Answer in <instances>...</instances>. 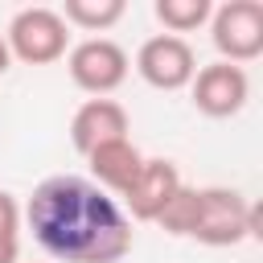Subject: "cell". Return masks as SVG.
<instances>
[{
  "label": "cell",
  "mask_w": 263,
  "mask_h": 263,
  "mask_svg": "<svg viewBox=\"0 0 263 263\" xmlns=\"http://www.w3.org/2000/svg\"><path fill=\"white\" fill-rule=\"evenodd\" d=\"M37 247L58 263H119L132 242V218L90 177L53 173L21 210Z\"/></svg>",
  "instance_id": "cell-1"
},
{
  "label": "cell",
  "mask_w": 263,
  "mask_h": 263,
  "mask_svg": "<svg viewBox=\"0 0 263 263\" xmlns=\"http://www.w3.org/2000/svg\"><path fill=\"white\" fill-rule=\"evenodd\" d=\"M255 205L226 185H197V205H193V226L189 238L205 247H238L255 234Z\"/></svg>",
  "instance_id": "cell-2"
},
{
  "label": "cell",
  "mask_w": 263,
  "mask_h": 263,
  "mask_svg": "<svg viewBox=\"0 0 263 263\" xmlns=\"http://www.w3.org/2000/svg\"><path fill=\"white\" fill-rule=\"evenodd\" d=\"M8 53L29 62V66H49L58 58L70 53V25L62 21L58 8H45V4H33V8H21L12 21H8Z\"/></svg>",
  "instance_id": "cell-3"
},
{
  "label": "cell",
  "mask_w": 263,
  "mask_h": 263,
  "mask_svg": "<svg viewBox=\"0 0 263 263\" xmlns=\"http://www.w3.org/2000/svg\"><path fill=\"white\" fill-rule=\"evenodd\" d=\"M210 41L222 53L218 62L242 66L263 53V4L259 0H226L210 12Z\"/></svg>",
  "instance_id": "cell-4"
},
{
  "label": "cell",
  "mask_w": 263,
  "mask_h": 263,
  "mask_svg": "<svg viewBox=\"0 0 263 263\" xmlns=\"http://www.w3.org/2000/svg\"><path fill=\"white\" fill-rule=\"evenodd\" d=\"M66 70L74 78L78 90L95 95V99H107L111 90H119L127 82V70H132V58L119 41L111 37H86L78 45H70L66 53Z\"/></svg>",
  "instance_id": "cell-5"
},
{
  "label": "cell",
  "mask_w": 263,
  "mask_h": 263,
  "mask_svg": "<svg viewBox=\"0 0 263 263\" xmlns=\"http://www.w3.org/2000/svg\"><path fill=\"white\" fill-rule=\"evenodd\" d=\"M136 74L152 90H185L197 74V53L185 37L156 33L136 49Z\"/></svg>",
  "instance_id": "cell-6"
},
{
  "label": "cell",
  "mask_w": 263,
  "mask_h": 263,
  "mask_svg": "<svg viewBox=\"0 0 263 263\" xmlns=\"http://www.w3.org/2000/svg\"><path fill=\"white\" fill-rule=\"evenodd\" d=\"M189 95H193V107L210 119H230L247 107L251 99V78L242 66H230V62H210L193 74L189 82Z\"/></svg>",
  "instance_id": "cell-7"
},
{
  "label": "cell",
  "mask_w": 263,
  "mask_h": 263,
  "mask_svg": "<svg viewBox=\"0 0 263 263\" xmlns=\"http://www.w3.org/2000/svg\"><path fill=\"white\" fill-rule=\"evenodd\" d=\"M181 168L168 160V156H144V168L140 177L132 181V189L123 193V205L136 222H156L160 210L173 201V193L181 189Z\"/></svg>",
  "instance_id": "cell-8"
},
{
  "label": "cell",
  "mask_w": 263,
  "mask_h": 263,
  "mask_svg": "<svg viewBox=\"0 0 263 263\" xmlns=\"http://www.w3.org/2000/svg\"><path fill=\"white\" fill-rule=\"evenodd\" d=\"M127 123L132 119H127L123 103H115V99H86L74 111V119H70V144L86 156V152H95L107 140H123Z\"/></svg>",
  "instance_id": "cell-9"
},
{
  "label": "cell",
  "mask_w": 263,
  "mask_h": 263,
  "mask_svg": "<svg viewBox=\"0 0 263 263\" xmlns=\"http://www.w3.org/2000/svg\"><path fill=\"white\" fill-rule=\"evenodd\" d=\"M86 164H90V181L103 193L123 197L132 189V181L140 177V168H144V152L123 136V140H107L95 152H86Z\"/></svg>",
  "instance_id": "cell-10"
},
{
  "label": "cell",
  "mask_w": 263,
  "mask_h": 263,
  "mask_svg": "<svg viewBox=\"0 0 263 263\" xmlns=\"http://www.w3.org/2000/svg\"><path fill=\"white\" fill-rule=\"evenodd\" d=\"M123 12H127L123 0H66L62 21L74 25V29H82V33H103L115 21H123Z\"/></svg>",
  "instance_id": "cell-11"
},
{
  "label": "cell",
  "mask_w": 263,
  "mask_h": 263,
  "mask_svg": "<svg viewBox=\"0 0 263 263\" xmlns=\"http://www.w3.org/2000/svg\"><path fill=\"white\" fill-rule=\"evenodd\" d=\"M152 12H156V21L164 25V33L181 37V33L201 29V25L210 21L214 4H210V0H156V4H152Z\"/></svg>",
  "instance_id": "cell-12"
},
{
  "label": "cell",
  "mask_w": 263,
  "mask_h": 263,
  "mask_svg": "<svg viewBox=\"0 0 263 263\" xmlns=\"http://www.w3.org/2000/svg\"><path fill=\"white\" fill-rule=\"evenodd\" d=\"M21 222H25V214H21L16 197L8 189H0V242H21Z\"/></svg>",
  "instance_id": "cell-13"
},
{
  "label": "cell",
  "mask_w": 263,
  "mask_h": 263,
  "mask_svg": "<svg viewBox=\"0 0 263 263\" xmlns=\"http://www.w3.org/2000/svg\"><path fill=\"white\" fill-rule=\"evenodd\" d=\"M0 263H21V242H0Z\"/></svg>",
  "instance_id": "cell-14"
},
{
  "label": "cell",
  "mask_w": 263,
  "mask_h": 263,
  "mask_svg": "<svg viewBox=\"0 0 263 263\" xmlns=\"http://www.w3.org/2000/svg\"><path fill=\"white\" fill-rule=\"evenodd\" d=\"M8 66H12V53H8V41L0 33V74H8Z\"/></svg>",
  "instance_id": "cell-15"
}]
</instances>
